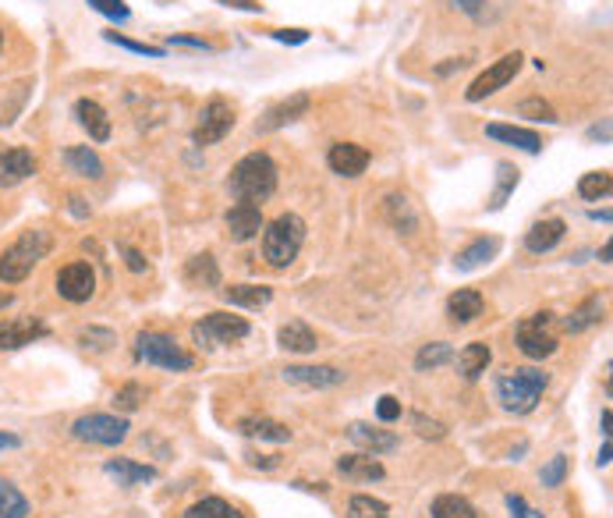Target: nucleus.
Masks as SVG:
<instances>
[{
    "instance_id": "obj_17",
    "label": "nucleus",
    "mask_w": 613,
    "mask_h": 518,
    "mask_svg": "<svg viewBox=\"0 0 613 518\" xmlns=\"http://www.w3.org/2000/svg\"><path fill=\"white\" fill-rule=\"evenodd\" d=\"M564 235H568V224H564L560 216L535 220L529 231H525V249H529V253H535V256H542V253L557 249V245L564 242Z\"/></svg>"
},
{
    "instance_id": "obj_38",
    "label": "nucleus",
    "mask_w": 613,
    "mask_h": 518,
    "mask_svg": "<svg viewBox=\"0 0 613 518\" xmlns=\"http://www.w3.org/2000/svg\"><path fill=\"white\" fill-rule=\"evenodd\" d=\"M25 515H29L25 494H22L14 483L0 479V518H25Z\"/></svg>"
},
{
    "instance_id": "obj_26",
    "label": "nucleus",
    "mask_w": 613,
    "mask_h": 518,
    "mask_svg": "<svg viewBox=\"0 0 613 518\" xmlns=\"http://www.w3.org/2000/svg\"><path fill=\"white\" fill-rule=\"evenodd\" d=\"M496 253H500V238H475L472 245H465L457 256H454V266L457 270H479V266H486L490 259H496Z\"/></svg>"
},
{
    "instance_id": "obj_58",
    "label": "nucleus",
    "mask_w": 613,
    "mask_h": 518,
    "mask_svg": "<svg viewBox=\"0 0 613 518\" xmlns=\"http://www.w3.org/2000/svg\"><path fill=\"white\" fill-rule=\"evenodd\" d=\"M610 455H613V444H610V440H607V444H603V451H599V458H596V462H599V465H603V469H607V465H610Z\"/></svg>"
},
{
    "instance_id": "obj_57",
    "label": "nucleus",
    "mask_w": 613,
    "mask_h": 518,
    "mask_svg": "<svg viewBox=\"0 0 613 518\" xmlns=\"http://www.w3.org/2000/svg\"><path fill=\"white\" fill-rule=\"evenodd\" d=\"M72 214H75V216H89V206H85V199L72 196Z\"/></svg>"
},
{
    "instance_id": "obj_61",
    "label": "nucleus",
    "mask_w": 613,
    "mask_h": 518,
    "mask_svg": "<svg viewBox=\"0 0 613 518\" xmlns=\"http://www.w3.org/2000/svg\"><path fill=\"white\" fill-rule=\"evenodd\" d=\"M0 46H4V33H0Z\"/></svg>"
},
{
    "instance_id": "obj_36",
    "label": "nucleus",
    "mask_w": 613,
    "mask_h": 518,
    "mask_svg": "<svg viewBox=\"0 0 613 518\" xmlns=\"http://www.w3.org/2000/svg\"><path fill=\"white\" fill-rule=\"evenodd\" d=\"M181 518H245V515H242L231 501H224V497H203V501H196Z\"/></svg>"
},
{
    "instance_id": "obj_10",
    "label": "nucleus",
    "mask_w": 613,
    "mask_h": 518,
    "mask_svg": "<svg viewBox=\"0 0 613 518\" xmlns=\"http://www.w3.org/2000/svg\"><path fill=\"white\" fill-rule=\"evenodd\" d=\"M522 61H525V57H522L518 50H514V53H503L496 64H490V68H486V72H483V75L468 86V92H465V96H468V103H479V100H486V96H493V92H500V89L507 86V82L522 72Z\"/></svg>"
},
{
    "instance_id": "obj_47",
    "label": "nucleus",
    "mask_w": 613,
    "mask_h": 518,
    "mask_svg": "<svg viewBox=\"0 0 613 518\" xmlns=\"http://www.w3.org/2000/svg\"><path fill=\"white\" fill-rule=\"evenodd\" d=\"M92 11H100V14H107L110 22H128L131 18V11H128V4L124 0H85Z\"/></svg>"
},
{
    "instance_id": "obj_43",
    "label": "nucleus",
    "mask_w": 613,
    "mask_h": 518,
    "mask_svg": "<svg viewBox=\"0 0 613 518\" xmlns=\"http://www.w3.org/2000/svg\"><path fill=\"white\" fill-rule=\"evenodd\" d=\"M564 479H568V455H553V458L542 465L539 483L550 486V490H557V486H564Z\"/></svg>"
},
{
    "instance_id": "obj_32",
    "label": "nucleus",
    "mask_w": 613,
    "mask_h": 518,
    "mask_svg": "<svg viewBox=\"0 0 613 518\" xmlns=\"http://www.w3.org/2000/svg\"><path fill=\"white\" fill-rule=\"evenodd\" d=\"M454 4H457V11H465L479 25H493L507 11V0H454Z\"/></svg>"
},
{
    "instance_id": "obj_52",
    "label": "nucleus",
    "mask_w": 613,
    "mask_h": 518,
    "mask_svg": "<svg viewBox=\"0 0 613 518\" xmlns=\"http://www.w3.org/2000/svg\"><path fill=\"white\" fill-rule=\"evenodd\" d=\"M273 40H277V43H309V33H305V29H277V33H273Z\"/></svg>"
},
{
    "instance_id": "obj_5",
    "label": "nucleus",
    "mask_w": 613,
    "mask_h": 518,
    "mask_svg": "<svg viewBox=\"0 0 613 518\" xmlns=\"http://www.w3.org/2000/svg\"><path fill=\"white\" fill-rule=\"evenodd\" d=\"M135 359L146 362V366H160V369H170V373H185L196 366V359L177 345L174 338L167 334H157V331H142L135 338Z\"/></svg>"
},
{
    "instance_id": "obj_46",
    "label": "nucleus",
    "mask_w": 613,
    "mask_h": 518,
    "mask_svg": "<svg viewBox=\"0 0 613 518\" xmlns=\"http://www.w3.org/2000/svg\"><path fill=\"white\" fill-rule=\"evenodd\" d=\"M387 210H390V220H394L397 227H405V231L415 227V214H411V206H408V199H405V196H387Z\"/></svg>"
},
{
    "instance_id": "obj_9",
    "label": "nucleus",
    "mask_w": 613,
    "mask_h": 518,
    "mask_svg": "<svg viewBox=\"0 0 613 518\" xmlns=\"http://www.w3.org/2000/svg\"><path fill=\"white\" fill-rule=\"evenodd\" d=\"M235 129V107L224 100V96H213L199 114V125L192 129V142L196 146H213L220 139H227Z\"/></svg>"
},
{
    "instance_id": "obj_27",
    "label": "nucleus",
    "mask_w": 613,
    "mask_h": 518,
    "mask_svg": "<svg viewBox=\"0 0 613 518\" xmlns=\"http://www.w3.org/2000/svg\"><path fill=\"white\" fill-rule=\"evenodd\" d=\"M486 135H490V139H496V142L518 146V149H525V153H539V149H542V139H539V131L518 129V125H486Z\"/></svg>"
},
{
    "instance_id": "obj_37",
    "label": "nucleus",
    "mask_w": 613,
    "mask_h": 518,
    "mask_svg": "<svg viewBox=\"0 0 613 518\" xmlns=\"http://www.w3.org/2000/svg\"><path fill=\"white\" fill-rule=\"evenodd\" d=\"M450 359H454V348H450L447 341H433V345L418 348V355H415V369H418V373H429V369L447 366Z\"/></svg>"
},
{
    "instance_id": "obj_42",
    "label": "nucleus",
    "mask_w": 613,
    "mask_h": 518,
    "mask_svg": "<svg viewBox=\"0 0 613 518\" xmlns=\"http://www.w3.org/2000/svg\"><path fill=\"white\" fill-rule=\"evenodd\" d=\"M518 114H522V118H532V121H542V125H557V110H553L546 100H539V96L522 100V103H518Z\"/></svg>"
},
{
    "instance_id": "obj_21",
    "label": "nucleus",
    "mask_w": 613,
    "mask_h": 518,
    "mask_svg": "<svg viewBox=\"0 0 613 518\" xmlns=\"http://www.w3.org/2000/svg\"><path fill=\"white\" fill-rule=\"evenodd\" d=\"M75 121L89 131L92 142H107V139H110V118H107V110H103L96 100H89V96H82V100L75 103Z\"/></svg>"
},
{
    "instance_id": "obj_7",
    "label": "nucleus",
    "mask_w": 613,
    "mask_h": 518,
    "mask_svg": "<svg viewBox=\"0 0 613 518\" xmlns=\"http://www.w3.org/2000/svg\"><path fill=\"white\" fill-rule=\"evenodd\" d=\"M128 419L124 416H110V412H89L79 416L72 423V436L82 440V444H100V447H118L124 436H128Z\"/></svg>"
},
{
    "instance_id": "obj_1",
    "label": "nucleus",
    "mask_w": 613,
    "mask_h": 518,
    "mask_svg": "<svg viewBox=\"0 0 613 518\" xmlns=\"http://www.w3.org/2000/svg\"><path fill=\"white\" fill-rule=\"evenodd\" d=\"M227 192L238 199V203H263L277 192V164L270 153H248L242 157L231 177H227Z\"/></svg>"
},
{
    "instance_id": "obj_25",
    "label": "nucleus",
    "mask_w": 613,
    "mask_h": 518,
    "mask_svg": "<svg viewBox=\"0 0 613 518\" xmlns=\"http://www.w3.org/2000/svg\"><path fill=\"white\" fill-rule=\"evenodd\" d=\"M493 362V351L486 341H472V345L461 348V355H457V373L465 377V380H479L486 369H490Z\"/></svg>"
},
{
    "instance_id": "obj_4",
    "label": "nucleus",
    "mask_w": 613,
    "mask_h": 518,
    "mask_svg": "<svg viewBox=\"0 0 613 518\" xmlns=\"http://www.w3.org/2000/svg\"><path fill=\"white\" fill-rule=\"evenodd\" d=\"M305 245V220L298 214H281L273 224H263V259L273 270L291 266Z\"/></svg>"
},
{
    "instance_id": "obj_33",
    "label": "nucleus",
    "mask_w": 613,
    "mask_h": 518,
    "mask_svg": "<svg viewBox=\"0 0 613 518\" xmlns=\"http://www.w3.org/2000/svg\"><path fill=\"white\" fill-rule=\"evenodd\" d=\"M433 518H479L475 504L461 494H440L433 501Z\"/></svg>"
},
{
    "instance_id": "obj_54",
    "label": "nucleus",
    "mask_w": 613,
    "mask_h": 518,
    "mask_svg": "<svg viewBox=\"0 0 613 518\" xmlns=\"http://www.w3.org/2000/svg\"><path fill=\"white\" fill-rule=\"evenodd\" d=\"M248 465H252V469H277L281 458H277V455H248Z\"/></svg>"
},
{
    "instance_id": "obj_6",
    "label": "nucleus",
    "mask_w": 613,
    "mask_h": 518,
    "mask_svg": "<svg viewBox=\"0 0 613 518\" xmlns=\"http://www.w3.org/2000/svg\"><path fill=\"white\" fill-rule=\"evenodd\" d=\"M252 334L245 316H231V312H206L203 320L192 327V338L199 348H220V345H238Z\"/></svg>"
},
{
    "instance_id": "obj_31",
    "label": "nucleus",
    "mask_w": 613,
    "mask_h": 518,
    "mask_svg": "<svg viewBox=\"0 0 613 518\" xmlns=\"http://www.w3.org/2000/svg\"><path fill=\"white\" fill-rule=\"evenodd\" d=\"M224 299L231 305H242V309H263V305L273 302V288H266V284H231V288H224Z\"/></svg>"
},
{
    "instance_id": "obj_53",
    "label": "nucleus",
    "mask_w": 613,
    "mask_h": 518,
    "mask_svg": "<svg viewBox=\"0 0 613 518\" xmlns=\"http://www.w3.org/2000/svg\"><path fill=\"white\" fill-rule=\"evenodd\" d=\"M174 46H192V50H203V53H213V43H206L199 36H170Z\"/></svg>"
},
{
    "instance_id": "obj_28",
    "label": "nucleus",
    "mask_w": 613,
    "mask_h": 518,
    "mask_svg": "<svg viewBox=\"0 0 613 518\" xmlns=\"http://www.w3.org/2000/svg\"><path fill=\"white\" fill-rule=\"evenodd\" d=\"M238 430H242V436L270 440V444H287V440H291V430H287L284 423H273V419H266V416H248V419L238 423Z\"/></svg>"
},
{
    "instance_id": "obj_19",
    "label": "nucleus",
    "mask_w": 613,
    "mask_h": 518,
    "mask_svg": "<svg viewBox=\"0 0 613 518\" xmlns=\"http://www.w3.org/2000/svg\"><path fill=\"white\" fill-rule=\"evenodd\" d=\"M33 174H36V157L29 149L14 146V149L0 153V188H14V185H22Z\"/></svg>"
},
{
    "instance_id": "obj_60",
    "label": "nucleus",
    "mask_w": 613,
    "mask_h": 518,
    "mask_svg": "<svg viewBox=\"0 0 613 518\" xmlns=\"http://www.w3.org/2000/svg\"><path fill=\"white\" fill-rule=\"evenodd\" d=\"M11 302H14V295H11V292H0V309H7Z\"/></svg>"
},
{
    "instance_id": "obj_11",
    "label": "nucleus",
    "mask_w": 613,
    "mask_h": 518,
    "mask_svg": "<svg viewBox=\"0 0 613 518\" xmlns=\"http://www.w3.org/2000/svg\"><path fill=\"white\" fill-rule=\"evenodd\" d=\"M57 295L64 302L72 305H82L96 295V273L89 263H68L57 270Z\"/></svg>"
},
{
    "instance_id": "obj_45",
    "label": "nucleus",
    "mask_w": 613,
    "mask_h": 518,
    "mask_svg": "<svg viewBox=\"0 0 613 518\" xmlns=\"http://www.w3.org/2000/svg\"><path fill=\"white\" fill-rule=\"evenodd\" d=\"M103 40L114 46H124V50H131V53H139V57H164V46H149V43H135V40H128L121 33H103Z\"/></svg>"
},
{
    "instance_id": "obj_30",
    "label": "nucleus",
    "mask_w": 613,
    "mask_h": 518,
    "mask_svg": "<svg viewBox=\"0 0 613 518\" xmlns=\"http://www.w3.org/2000/svg\"><path fill=\"white\" fill-rule=\"evenodd\" d=\"M185 281L192 288H220V266H216V259L209 256V253L192 256L188 266H185Z\"/></svg>"
},
{
    "instance_id": "obj_8",
    "label": "nucleus",
    "mask_w": 613,
    "mask_h": 518,
    "mask_svg": "<svg viewBox=\"0 0 613 518\" xmlns=\"http://www.w3.org/2000/svg\"><path fill=\"white\" fill-rule=\"evenodd\" d=\"M550 327H553V312H532L518 323L514 341L525 359H550L557 351V334Z\"/></svg>"
},
{
    "instance_id": "obj_55",
    "label": "nucleus",
    "mask_w": 613,
    "mask_h": 518,
    "mask_svg": "<svg viewBox=\"0 0 613 518\" xmlns=\"http://www.w3.org/2000/svg\"><path fill=\"white\" fill-rule=\"evenodd\" d=\"M227 7H238V11H252V14H263V4L259 0H220Z\"/></svg>"
},
{
    "instance_id": "obj_40",
    "label": "nucleus",
    "mask_w": 613,
    "mask_h": 518,
    "mask_svg": "<svg viewBox=\"0 0 613 518\" xmlns=\"http://www.w3.org/2000/svg\"><path fill=\"white\" fill-rule=\"evenodd\" d=\"M348 518H390V508H387V501H379V497L355 494V497L348 501Z\"/></svg>"
},
{
    "instance_id": "obj_44",
    "label": "nucleus",
    "mask_w": 613,
    "mask_h": 518,
    "mask_svg": "<svg viewBox=\"0 0 613 518\" xmlns=\"http://www.w3.org/2000/svg\"><path fill=\"white\" fill-rule=\"evenodd\" d=\"M142 401H146V388H142V384H124V388L114 394V408L124 412V416H128V412H135Z\"/></svg>"
},
{
    "instance_id": "obj_20",
    "label": "nucleus",
    "mask_w": 613,
    "mask_h": 518,
    "mask_svg": "<svg viewBox=\"0 0 613 518\" xmlns=\"http://www.w3.org/2000/svg\"><path fill=\"white\" fill-rule=\"evenodd\" d=\"M337 473L344 475V479H351V483H379L387 469L379 465V458L376 455H344V458H337Z\"/></svg>"
},
{
    "instance_id": "obj_2",
    "label": "nucleus",
    "mask_w": 613,
    "mask_h": 518,
    "mask_svg": "<svg viewBox=\"0 0 613 518\" xmlns=\"http://www.w3.org/2000/svg\"><path fill=\"white\" fill-rule=\"evenodd\" d=\"M53 249V238L40 231V227H29L22 231L4 253H0V281L4 284H22L36 266L40 259H46V253Z\"/></svg>"
},
{
    "instance_id": "obj_15",
    "label": "nucleus",
    "mask_w": 613,
    "mask_h": 518,
    "mask_svg": "<svg viewBox=\"0 0 613 518\" xmlns=\"http://www.w3.org/2000/svg\"><path fill=\"white\" fill-rule=\"evenodd\" d=\"M309 107H312V100H309V92H294V96H287L281 100L277 107H270L266 114H263V121L255 125L259 131H277L291 125V121H298V118H305L309 114Z\"/></svg>"
},
{
    "instance_id": "obj_14",
    "label": "nucleus",
    "mask_w": 613,
    "mask_h": 518,
    "mask_svg": "<svg viewBox=\"0 0 613 518\" xmlns=\"http://www.w3.org/2000/svg\"><path fill=\"white\" fill-rule=\"evenodd\" d=\"M369 149L366 146H355V142H333L327 153V164L333 174L340 177H359L369 168Z\"/></svg>"
},
{
    "instance_id": "obj_39",
    "label": "nucleus",
    "mask_w": 613,
    "mask_h": 518,
    "mask_svg": "<svg viewBox=\"0 0 613 518\" xmlns=\"http://www.w3.org/2000/svg\"><path fill=\"white\" fill-rule=\"evenodd\" d=\"M610 188H613L610 171H589V174H581V181H578V196L589 199V203L610 196Z\"/></svg>"
},
{
    "instance_id": "obj_48",
    "label": "nucleus",
    "mask_w": 613,
    "mask_h": 518,
    "mask_svg": "<svg viewBox=\"0 0 613 518\" xmlns=\"http://www.w3.org/2000/svg\"><path fill=\"white\" fill-rule=\"evenodd\" d=\"M411 427H415V433H418V436H426V440H440V436L447 433V427H444V423H436V419H426L422 412H411Z\"/></svg>"
},
{
    "instance_id": "obj_12",
    "label": "nucleus",
    "mask_w": 613,
    "mask_h": 518,
    "mask_svg": "<svg viewBox=\"0 0 613 518\" xmlns=\"http://www.w3.org/2000/svg\"><path fill=\"white\" fill-rule=\"evenodd\" d=\"M281 377H284L287 384H294V388H309V390L340 388V384L348 380V373L337 369V366H284Z\"/></svg>"
},
{
    "instance_id": "obj_16",
    "label": "nucleus",
    "mask_w": 613,
    "mask_h": 518,
    "mask_svg": "<svg viewBox=\"0 0 613 518\" xmlns=\"http://www.w3.org/2000/svg\"><path fill=\"white\" fill-rule=\"evenodd\" d=\"M224 224H227V238L242 245V242H252L263 231V214H259L255 203H238V206L227 210Z\"/></svg>"
},
{
    "instance_id": "obj_59",
    "label": "nucleus",
    "mask_w": 613,
    "mask_h": 518,
    "mask_svg": "<svg viewBox=\"0 0 613 518\" xmlns=\"http://www.w3.org/2000/svg\"><path fill=\"white\" fill-rule=\"evenodd\" d=\"M610 423H613V416H610V408H607V412H603V436H607V440H610Z\"/></svg>"
},
{
    "instance_id": "obj_13",
    "label": "nucleus",
    "mask_w": 613,
    "mask_h": 518,
    "mask_svg": "<svg viewBox=\"0 0 613 518\" xmlns=\"http://www.w3.org/2000/svg\"><path fill=\"white\" fill-rule=\"evenodd\" d=\"M50 334V327L43 323L40 316H18V320H4L0 323V351H14L25 348L33 341H40Z\"/></svg>"
},
{
    "instance_id": "obj_3",
    "label": "nucleus",
    "mask_w": 613,
    "mask_h": 518,
    "mask_svg": "<svg viewBox=\"0 0 613 518\" xmlns=\"http://www.w3.org/2000/svg\"><path fill=\"white\" fill-rule=\"evenodd\" d=\"M550 384V377L535 366H522V369H507L496 377V398L507 412L514 416H529L535 412V405L542 401V390Z\"/></svg>"
},
{
    "instance_id": "obj_23",
    "label": "nucleus",
    "mask_w": 613,
    "mask_h": 518,
    "mask_svg": "<svg viewBox=\"0 0 613 518\" xmlns=\"http://www.w3.org/2000/svg\"><path fill=\"white\" fill-rule=\"evenodd\" d=\"M483 309H486V299L475 288H457L447 299V316L454 323H472L483 316Z\"/></svg>"
},
{
    "instance_id": "obj_18",
    "label": "nucleus",
    "mask_w": 613,
    "mask_h": 518,
    "mask_svg": "<svg viewBox=\"0 0 613 518\" xmlns=\"http://www.w3.org/2000/svg\"><path fill=\"white\" fill-rule=\"evenodd\" d=\"M348 440L355 444V447H362L366 455H390V451H397L401 447V440H397V433L390 430H372L369 423H351L348 427Z\"/></svg>"
},
{
    "instance_id": "obj_35",
    "label": "nucleus",
    "mask_w": 613,
    "mask_h": 518,
    "mask_svg": "<svg viewBox=\"0 0 613 518\" xmlns=\"http://www.w3.org/2000/svg\"><path fill=\"white\" fill-rule=\"evenodd\" d=\"M514 188H518V168L507 164V160H500V164H496V188H493L490 196V210H503V203L511 199Z\"/></svg>"
},
{
    "instance_id": "obj_24",
    "label": "nucleus",
    "mask_w": 613,
    "mask_h": 518,
    "mask_svg": "<svg viewBox=\"0 0 613 518\" xmlns=\"http://www.w3.org/2000/svg\"><path fill=\"white\" fill-rule=\"evenodd\" d=\"M277 341L284 351H294V355H309V351H316L320 348V338H316V331L309 327V323H302V320H291L281 327V334H277Z\"/></svg>"
},
{
    "instance_id": "obj_56",
    "label": "nucleus",
    "mask_w": 613,
    "mask_h": 518,
    "mask_svg": "<svg viewBox=\"0 0 613 518\" xmlns=\"http://www.w3.org/2000/svg\"><path fill=\"white\" fill-rule=\"evenodd\" d=\"M14 447H22V436L0 430V455H4V451H14Z\"/></svg>"
},
{
    "instance_id": "obj_34",
    "label": "nucleus",
    "mask_w": 613,
    "mask_h": 518,
    "mask_svg": "<svg viewBox=\"0 0 613 518\" xmlns=\"http://www.w3.org/2000/svg\"><path fill=\"white\" fill-rule=\"evenodd\" d=\"M599 320H603V302H599V299H585V302L564 320V331H568V334H581V331L596 327Z\"/></svg>"
},
{
    "instance_id": "obj_41",
    "label": "nucleus",
    "mask_w": 613,
    "mask_h": 518,
    "mask_svg": "<svg viewBox=\"0 0 613 518\" xmlns=\"http://www.w3.org/2000/svg\"><path fill=\"white\" fill-rule=\"evenodd\" d=\"M79 345L85 351H110V348L118 345V334L110 327H85L82 334H79Z\"/></svg>"
},
{
    "instance_id": "obj_50",
    "label": "nucleus",
    "mask_w": 613,
    "mask_h": 518,
    "mask_svg": "<svg viewBox=\"0 0 613 518\" xmlns=\"http://www.w3.org/2000/svg\"><path fill=\"white\" fill-rule=\"evenodd\" d=\"M503 501H507V512H511V518H542L539 512H535V508H529V504H525V497H522V494H507Z\"/></svg>"
},
{
    "instance_id": "obj_22",
    "label": "nucleus",
    "mask_w": 613,
    "mask_h": 518,
    "mask_svg": "<svg viewBox=\"0 0 613 518\" xmlns=\"http://www.w3.org/2000/svg\"><path fill=\"white\" fill-rule=\"evenodd\" d=\"M103 473L110 479H118V486H142V483H153L157 479V469L153 465H142L135 458H110L103 465Z\"/></svg>"
},
{
    "instance_id": "obj_29",
    "label": "nucleus",
    "mask_w": 613,
    "mask_h": 518,
    "mask_svg": "<svg viewBox=\"0 0 613 518\" xmlns=\"http://www.w3.org/2000/svg\"><path fill=\"white\" fill-rule=\"evenodd\" d=\"M64 164L79 177H92V181L103 177V160H100V153L92 146H68L64 149Z\"/></svg>"
},
{
    "instance_id": "obj_51",
    "label": "nucleus",
    "mask_w": 613,
    "mask_h": 518,
    "mask_svg": "<svg viewBox=\"0 0 613 518\" xmlns=\"http://www.w3.org/2000/svg\"><path fill=\"white\" fill-rule=\"evenodd\" d=\"M118 253L124 256V263H128V270H131V273H146V270H149V263H146V256H142L139 249H131V245H118Z\"/></svg>"
},
{
    "instance_id": "obj_49",
    "label": "nucleus",
    "mask_w": 613,
    "mask_h": 518,
    "mask_svg": "<svg viewBox=\"0 0 613 518\" xmlns=\"http://www.w3.org/2000/svg\"><path fill=\"white\" fill-rule=\"evenodd\" d=\"M376 419H379V423H397V419H401V401H397L394 394H383V398L376 401Z\"/></svg>"
}]
</instances>
